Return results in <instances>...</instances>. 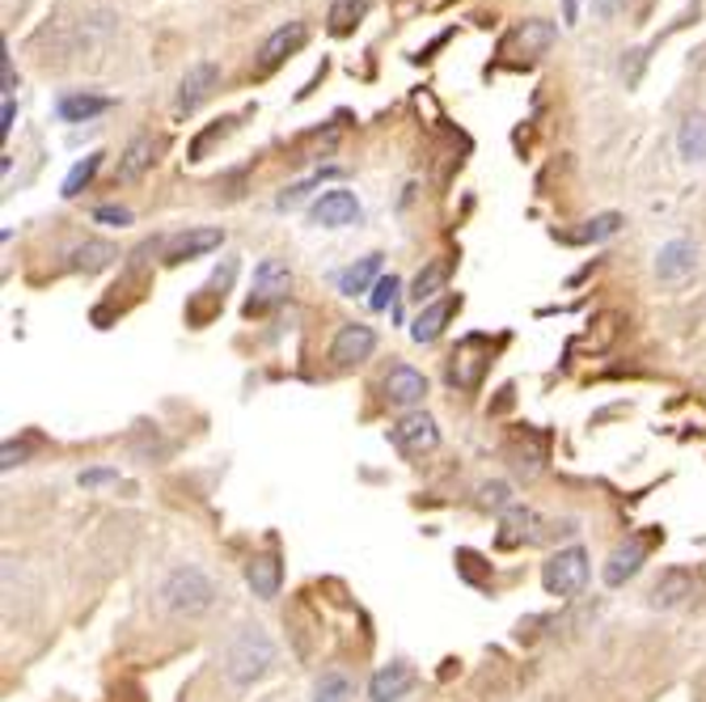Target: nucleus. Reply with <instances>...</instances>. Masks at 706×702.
I'll return each mask as SVG.
<instances>
[{"label": "nucleus", "mask_w": 706, "mask_h": 702, "mask_svg": "<svg viewBox=\"0 0 706 702\" xmlns=\"http://www.w3.org/2000/svg\"><path fill=\"white\" fill-rule=\"evenodd\" d=\"M115 258H119V250H115L110 242H85V246H77V250H72V271L94 276V271H106Z\"/></svg>", "instance_id": "nucleus-24"}, {"label": "nucleus", "mask_w": 706, "mask_h": 702, "mask_svg": "<svg viewBox=\"0 0 706 702\" xmlns=\"http://www.w3.org/2000/svg\"><path fill=\"white\" fill-rule=\"evenodd\" d=\"M423 394H427V377L411 368V364H393L386 377V402L389 407H402V411H411L415 402H423Z\"/></svg>", "instance_id": "nucleus-12"}, {"label": "nucleus", "mask_w": 706, "mask_h": 702, "mask_svg": "<svg viewBox=\"0 0 706 702\" xmlns=\"http://www.w3.org/2000/svg\"><path fill=\"white\" fill-rule=\"evenodd\" d=\"M0 68H4V97H13V85H17V77H13V60H9V47H4V60H0Z\"/></svg>", "instance_id": "nucleus-38"}, {"label": "nucleus", "mask_w": 706, "mask_h": 702, "mask_svg": "<svg viewBox=\"0 0 706 702\" xmlns=\"http://www.w3.org/2000/svg\"><path fill=\"white\" fill-rule=\"evenodd\" d=\"M643 559H647V546L643 542L617 546L610 554V563H605V584H610V588H622V584L643 568Z\"/></svg>", "instance_id": "nucleus-18"}, {"label": "nucleus", "mask_w": 706, "mask_h": 702, "mask_svg": "<svg viewBox=\"0 0 706 702\" xmlns=\"http://www.w3.org/2000/svg\"><path fill=\"white\" fill-rule=\"evenodd\" d=\"M482 495V508H495V512H508L513 508V495H508V482H486L479 491Z\"/></svg>", "instance_id": "nucleus-31"}, {"label": "nucleus", "mask_w": 706, "mask_h": 702, "mask_svg": "<svg viewBox=\"0 0 706 702\" xmlns=\"http://www.w3.org/2000/svg\"><path fill=\"white\" fill-rule=\"evenodd\" d=\"M289 288H292L289 262L262 258L255 271V292H250V301H246V314H250V318H255V314H267L271 305H280V301L289 296Z\"/></svg>", "instance_id": "nucleus-4"}, {"label": "nucleus", "mask_w": 706, "mask_h": 702, "mask_svg": "<svg viewBox=\"0 0 706 702\" xmlns=\"http://www.w3.org/2000/svg\"><path fill=\"white\" fill-rule=\"evenodd\" d=\"M271 665H275V643L262 635L258 627H246L242 635L228 643L225 672L233 686H255Z\"/></svg>", "instance_id": "nucleus-1"}, {"label": "nucleus", "mask_w": 706, "mask_h": 702, "mask_svg": "<svg viewBox=\"0 0 706 702\" xmlns=\"http://www.w3.org/2000/svg\"><path fill=\"white\" fill-rule=\"evenodd\" d=\"M221 242H225L221 229H187V233L169 237L165 258H169V262H187V258H199V255H208V250H216Z\"/></svg>", "instance_id": "nucleus-14"}, {"label": "nucleus", "mask_w": 706, "mask_h": 702, "mask_svg": "<svg viewBox=\"0 0 706 702\" xmlns=\"http://www.w3.org/2000/svg\"><path fill=\"white\" fill-rule=\"evenodd\" d=\"M411 686H415V672H411V665L393 660V665H386V669H377L373 677H368V699H373V702H393V699H402Z\"/></svg>", "instance_id": "nucleus-13"}, {"label": "nucleus", "mask_w": 706, "mask_h": 702, "mask_svg": "<svg viewBox=\"0 0 706 702\" xmlns=\"http://www.w3.org/2000/svg\"><path fill=\"white\" fill-rule=\"evenodd\" d=\"M309 221L318 229H348V224L360 221V199L352 191H343V187L321 191V199L309 208Z\"/></svg>", "instance_id": "nucleus-10"}, {"label": "nucleus", "mask_w": 706, "mask_h": 702, "mask_svg": "<svg viewBox=\"0 0 706 702\" xmlns=\"http://www.w3.org/2000/svg\"><path fill=\"white\" fill-rule=\"evenodd\" d=\"M321 178H334V169H326V174H314L309 183H296V187H289V191H284V195H280V199H275V208H296V203H301L305 195H309V191H314V187H318Z\"/></svg>", "instance_id": "nucleus-32"}, {"label": "nucleus", "mask_w": 706, "mask_h": 702, "mask_svg": "<svg viewBox=\"0 0 706 702\" xmlns=\"http://www.w3.org/2000/svg\"><path fill=\"white\" fill-rule=\"evenodd\" d=\"M246 584L255 588V597H262V601L280 597V584H284L280 559H275V554H255V559L246 563Z\"/></svg>", "instance_id": "nucleus-16"}, {"label": "nucleus", "mask_w": 706, "mask_h": 702, "mask_svg": "<svg viewBox=\"0 0 706 702\" xmlns=\"http://www.w3.org/2000/svg\"><path fill=\"white\" fill-rule=\"evenodd\" d=\"M542 584L550 597H576L588 584V550L584 546H567L558 554H550V563L542 568Z\"/></svg>", "instance_id": "nucleus-3"}, {"label": "nucleus", "mask_w": 706, "mask_h": 702, "mask_svg": "<svg viewBox=\"0 0 706 702\" xmlns=\"http://www.w3.org/2000/svg\"><path fill=\"white\" fill-rule=\"evenodd\" d=\"M389 441L398 453H407V457H419V453H432V448L440 445V428H436V419L423 416V411H411V416H402L393 428H389Z\"/></svg>", "instance_id": "nucleus-5"}, {"label": "nucleus", "mask_w": 706, "mask_h": 702, "mask_svg": "<svg viewBox=\"0 0 706 702\" xmlns=\"http://www.w3.org/2000/svg\"><path fill=\"white\" fill-rule=\"evenodd\" d=\"M115 102L102 94H64L56 102V115L64 119V124H85V119H94L102 110H110Z\"/></svg>", "instance_id": "nucleus-19"}, {"label": "nucleus", "mask_w": 706, "mask_h": 702, "mask_svg": "<svg viewBox=\"0 0 706 702\" xmlns=\"http://www.w3.org/2000/svg\"><path fill=\"white\" fill-rule=\"evenodd\" d=\"M398 276H381L377 284H373V296H368V305L381 314V309H393V301H398Z\"/></svg>", "instance_id": "nucleus-29"}, {"label": "nucleus", "mask_w": 706, "mask_h": 702, "mask_svg": "<svg viewBox=\"0 0 706 702\" xmlns=\"http://www.w3.org/2000/svg\"><path fill=\"white\" fill-rule=\"evenodd\" d=\"M676 149L685 161H706V110L685 115V124L676 131Z\"/></svg>", "instance_id": "nucleus-20"}, {"label": "nucleus", "mask_w": 706, "mask_h": 702, "mask_svg": "<svg viewBox=\"0 0 706 702\" xmlns=\"http://www.w3.org/2000/svg\"><path fill=\"white\" fill-rule=\"evenodd\" d=\"M102 169V153H90V157H81L72 165V174L64 178V199H77V195L85 191L90 183H94V174Z\"/></svg>", "instance_id": "nucleus-27"}, {"label": "nucleus", "mask_w": 706, "mask_h": 702, "mask_svg": "<svg viewBox=\"0 0 706 702\" xmlns=\"http://www.w3.org/2000/svg\"><path fill=\"white\" fill-rule=\"evenodd\" d=\"M221 85V68L216 65H195L187 77H183V85H178V115H191V110H199L208 97H212V90Z\"/></svg>", "instance_id": "nucleus-11"}, {"label": "nucleus", "mask_w": 706, "mask_h": 702, "mask_svg": "<svg viewBox=\"0 0 706 702\" xmlns=\"http://www.w3.org/2000/svg\"><path fill=\"white\" fill-rule=\"evenodd\" d=\"M0 119H4V124H0V136H9V131H13V119H17V106H13V97H4V106H0Z\"/></svg>", "instance_id": "nucleus-36"}, {"label": "nucleus", "mask_w": 706, "mask_h": 702, "mask_svg": "<svg viewBox=\"0 0 706 702\" xmlns=\"http://www.w3.org/2000/svg\"><path fill=\"white\" fill-rule=\"evenodd\" d=\"M157 161V140L153 136H136L128 149H123V157H119V169H115V183H136V178H144V169Z\"/></svg>", "instance_id": "nucleus-17"}, {"label": "nucleus", "mask_w": 706, "mask_h": 702, "mask_svg": "<svg viewBox=\"0 0 706 702\" xmlns=\"http://www.w3.org/2000/svg\"><path fill=\"white\" fill-rule=\"evenodd\" d=\"M698 271V246L694 242H685V237H676L669 246H660V255H656V280L660 284H685L690 276Z\"/></svg>", "instance_id": "nucleus-6"}, {"label": "nucleus", "mask_w": 706, "mask_h": 702, "mask_svg": "<svg viewBox=\"0 0 706 702\" xmlns=\"http://www.w3.org/2000/svg\"><path fill=\"white\" fill-rule=\"evenodd\" d=\"M77 482H81V487H106V482H119V470H106V466H97V470H81Z\"/></svg>", "instance_id": "nucleus-33"}, {"label": "nucleus", "mask_w": 706, "mask_h": 702, "mask_svg": "<svg viewBox=\"0 0 706 702\" xmlns=\"http://www.w3.org/2000/svg\"><path fill=\"white\" fill-rule=\"evenodd\" d=\"M377 267H381V255H368L352 262L348 271H339V292L343 296H360V292H368V284H377L381 276H377Z\"/></svg>", "instance_id": "nucleus-22"}, {"label": "nucleus", "mask_w": 706, "mask_h": 702, "mask_svg": "<svg viewBox=\"0 0 706 702\" xmlns=\"http://www.w3.org/2000/svg\"><path fill=\"white\" fill-rule=\"evenodd\" d=\"M685 597H694V575L690 572H664L656 580V588H651V601L656 606H676V601H685Z\"/></svg>", "instance_id": "nucleus-23"}, {"label": "nucleus", "mask_w": 706, "mask_h": 702, "mask_svg": "<svg viewBox=\"0 0 706 702\" xmlns=\"http://www.w3.org/2000/svg\"><path fill=\"white\" fill-rule=\"evenodd\" d=\"M563 17H567V26H576V17H579V0H563Z\"/></svg>", "instance_id": "nucleus-39"}, {"label": "nucleus", "mask_w": 706, "mask_h": 702, "mask_svg": "<svg viewBox=\"0 0 706 702\" xmlns=\"http://www.w3.org/2000/svg\"><path fill=\"white\" fill-rule=\"evenodd\" d=\"M233 128H237V119L228 115V119H221L216 128L199 131V136H195V144H191V161H203V153H208V144H212V140H221V136H228Z\"/></svg>", "instance_id": "nucleus-30"}, {"label": "nucleus", "mask_w": 706, "mask_h": 702, "mask_svg": "<svg viewBox=\"0 0 706 702\" xmlns=\"http://www.w3.org/2000/svg\"><path fill=\"white\" fill-rule=\"evenodd\" d=\"M161 597H165V606L174 609V613H203L216 601V588H212V580L199 568H178V572H169Z\"/></svg>", "instance_id": "nucleus-2"}, {"label": "nucleus", "mask_w": 706, "mask_h": 702, "mask_svg": "<svg viewBox=\"0 0 706 702\" xmlns=\"http://www.w3.org/2000/svg\"><path fill=\"white\" fill-rule=\"evenodd\" d=\"M554 38H558L554 22H546V17H533V22L516 26L513 34H504L499 56H525V60H533V56H542V51H546Z\"/></svg>", "instance_id": "nucleus-9"}, {"label": "nucleus", "mask_w": 706, "mask_h": 702, "mask_svg": "<svg viewBox=\"0 0 706 702\" xmlns=\"http://www.w3.org/2000/svg\"><path fill=\"white\" fill-rule=\"evenodd\" d=\"M457 305H461L457 296H440V301H432V305L411 321V339H415V343H436V339L445 335V321L457 314Z\"/></svg>", "instance_id": "nucleus-15"}, {"label": "nucleus", "mask_w": 706, "mask_h": 702, "mask_svg": "<svg viewBox=\"0 0 706 702\" xmlns=\"http://www.w3.org/2000/svg\"><path fill=\"white\" fill-rule=\"evenodd\" d=\"M0 457H4L0 466H4V470H13V466H22V457H26V448H22V445H4V453H0Z\"/></svg>", "instance_id": "nucleus-37"}, {"label": "nucleus", "mask_w": 706, "mask_h": 702, "mask_svg": "<svg viewBox=\"0 0 706 702\" xmlns=\"http://www.w3.org/2000/svg\"><path fill=\"white\" fill-rule=\"evenodd\" d=\"M373 351H377V330L364 326V321H348V326L334 335V343H330V360H334L339 368H352L360 360H368Z\"/></svg>", "instance_id": "nucleus-7"}, {"label": "nucleus", "mask_w": 706, "mask_h": 702, "mask_svg": "<svg viewBox=\"0 0 706 702\" xmlns=\"http://www.w3.org/2000/svg\"><path fill=\"white\" fill-rule=\"evenodd\" d=\"M626 9V0H592V13L601 17V22H610V17H617Z\"/></svg>", "instance_id": "nucleus-35"}, {"label": "nucleus", "mask_w": 706, "mask_h": 702, "mask_svg": "<svg viewBox=\"0 0 706 702\" xmlns=\"http://www.w3.org/2000/svg\"><path fill=\"white\" fill-rule=\"evenodd\" d=\"M94 221L97 224H119V229H123V224H131V212L128 208H110V203H106V208H94Z\"/></svg>", "instance_id": "nucleus-34"}, {"label": "nucleus", "mask_w": 706, "mask_h": 702, "mask_svg": "<svg viewBox=\"0 0 706 702\" xmlns=\"http://www.w3.org/2000/svg\"><path fill=\"white\" fill-rule=\"evenodd\" d=\"M305 38H309V26L305 22H289V26H280V31L271 34L267 43H262V51H258V77H267V72H275V68L284 65L289 56H296L301 47H305Z\"/></svg>", "instance_id": "nucleus-8"}, {"label": "nucleus", "mask_w": 706, "mask_h": 702, "mask_svg": "<svg viewBox=\"0 0 706 702\" xmlns=\"http://www.w3.org/2000/svg\"><path fill=\"white\" fill-rule=\"evenodd\" d=\"M368 4H373V0H330V17H326V22H330V34H334V38H348V34L368 17Z\"/></svg>", "instance_id": "nucleus-21"}, {"label": "nucleus", "mask_w": 706, "mask_h": 702, "mask_svg": "<svg viewBox=\"0 0 706 702\" xmlns=\"http://www.w3.org/2000/svg\"><path fill=\"white\" fill-rule=\"evenodd\" d=\"M348 699H352V681L343 672H321L314 702H348Z\"/></svg>", "instance_id": "nucleus-28"}, {"label": "nucleus", "mask_w": 706, "mask_h": 702, "mask_svg": "<svg viewBox=\"0 0 706 702\" xmlns=\"http://www.w3.org/2000/svg\"><path fill=\"white\" fill-rule=\"evenodd\" d=\"M622 229V217L617 212H601V217H592V221L584 224L579 233H567L563 242H605V237H613Z\"/></svg>", "instance_id": "nucleus-26"}, {"label": "nucleus", "mask_w": 706, "mask_h": 702, "mask_svg": "<svg viewBox=\"0 0 706 702\" xmlns=\"http://www.w3.org/2000/svg\"><path fill=\"white\" fill-rule=\"evenodd\" d=\"M445 280H449V262L445 258H436V262H427L423 271L415 276V284H411V296H415L419 305L427 301V296H436L440 288H445Z\"/></svg>", "instance_id": "nucleus-25"}]
</instances>
